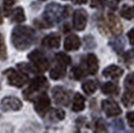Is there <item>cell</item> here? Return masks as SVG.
Instances as JSON below:
<instances>
[{"label":"cell","mask_w":134,"mask_h":133,"mask_svg":"<svg viewBox=\"0 0 134 133\" xmlns=\"http://www.w3.org/2000/svg\"><path fill=\"white\" fill-rule=\"evenodd\" d=\"M36 33L34 29L27 26H17L13 29L11 35L12 43L18 50H26L33 44Z\"/></svg>","instance_id":"1"},{"label":"cell","mask_w":134,"mask_h":133,"mask_svg":"<svg viewBox=\"0 0 134 133\" xmlns=\"http://www.w3.org/2000/svg\"><path fill=\"white\" fill-rule=\"evenodd\" d=\"M70 10L69 7H63L61 8L60 6L56 3L49 4L47 6L45 10L44 19L50 24L51 26L53 25L52 22H58L61 17L68 16V11Z\"/></svg>","instance_id":"2"},{"label":"cell","mask_w":134,"mask_h":133,"mask_svg":"<svg viewBox=\"0 0 134 133\" xmlns=\"http://www.w3.org/2000/svg\"><path fill=\"white\" fill-rule=\"evenodd\" d=\"M47 87H48V81H47L46 77L37 76L30 82L27 89H25L23 91V95H24L25 99L32 100V96L34 94H36L37 92H40V91H44Z\"/></svg>","instance_id":"3"},{"label":"cell","mask_w":134,"mask_h":133,"mask_svg":"<svg viewBox=\"0 0 134 133\" xmlns=\"http://www.w3.org/2000/svg\"><path fill=\"white\" fill-rule=\"evenodd\" d=\"M28 59L32 62L38 72H45L49 68V60L44 53L39 49L33 50L28 54Z\"/></svg>","instance_id":"4"},{"label":"cell","mask_w":134,"mask_h":133,"mask_svg":"<svg viewBox=\"0 0 134 133\" xmlns=\"http://www.w3.org/2000/svg\"><path fill=\"white\" fill-rule=\"evenodd\" d=\"M3 74L7 78L8 83L15 86V87H22L23 85H25V83L27 82V79L25 78V74H20L19 72H17L15 69L13 68H8L7 70H5Z\"/></svg>","instance_id":"5"},{"label":"cell","mask_w":134,"mask_h":133,"mask_svg":"<svg viewBox=\"0 0 134 133\" xmlns=\"http://www.w3.org/2000/svg\"><path fill=\"white\" fill-rule=\"evenodd\" d=\"M50 104L51 101L49 96L44 92H42L39 95H37V97L34 100V109L40 115H45L46 112L50 108Z\"/></svg>","instance_id":"6"},{"label":"cell","mask_w":134,"mask_h":133,"mask_svg":"<svg viewBox=\"0 0 134 133\" xmlns=\"http://www.w3.org/2000/svg\"><path fill=\"white\" fill-rule=\"evenodd\" d=\"M22 102L19 98L15 96H7L1 100L0 102V108L1 110L7 112V111H18L22 108Z\"/></svg>","instance_id":"7"},{"label":"cell","mask_w":134,"mask_h":133,"mask_svg":"<svg viewBox=\"0 0 134 133\" xmlns=\"http://www.w3.org/2000/svg\"><path fill=\"white\" fill-rule=\"evenodd\" d=\"M52 96L53 99L56 102V104L66 106L69 103L70 100V94L66 89H64L61 86H56L52 90Z\"/></svg>","instance_id":"8"},{"label":"cell","mask_w":134,"mask_h":133,"mask_svg":"<svg viewBox=\"0 0 134 133\" xmlns=\"http://www.w3.org/2000/svg\"><path fill=\"white\" fill-rule=\"evenodd\" d=\"M87 24V12L84 9H77L73 14V25L78 31H82Z\"/></svg>","instance_id":"9"},{"label":"cell","mask_w":134,"mask_h":133,"mask_svg":"<svg viewBox=\"0 0 134 133\" xmlns=\"http://www.w3.org/2000/svg\"><path fill=\"white\" fill-rule=\"evenodd\" d=\"M102 109L108 117H114L121 114V109L117 103L113 100H103L102 101Z\"/></svg>","instance_id":"10"},{"label":"cell","mask_w":134,"mask_h":133,"mask_svg":"<svg viewBox=\"0 0 134 133\" xmlns=\"http://www.w3.org/2000/svg\"><path fill=\"white\" fill-rule=\"evenodd\" d=\"M42 45L49 48V49H56L60 46V36L57 33H50L46 35L42 40Z\"/></svg>","instance_id":"11"},{"label":"cell","mask_w":134,"mask_h":133,"mask_svg":"<svg viewBox=\"0 0 134 133\" xmlns=\"http://www.w3.org/2000/svg\"><path fill=\"white\" fill-rule=\"evenodd\" d=\"M80 45H81V41L76 35H69L64 41V48L67 51H74V50L79 49Z\"/></svg>","instance_id":"12"},{"label":"cell","mask_w":134,"mask_h":133,"mask_svg":"<svg viewBox=\"0 0 134 133\" xmlns=\"http://www.w3.org/2000/svg\"><path fill=\"white\" fill-rule=\"evenodd\" d=\"M108 24L109 27L111 29V31L116 35L122 33V24L120 22V20L115 16L113 13H109L108 14Z\"/></svg>","instance_id":"13"},{"label":"cell","mask_w":134,"mask_h":133,"mask_svg":"<svg viewBox=\"0 0 134 133\" xmlns=\"http://www.w3.org/2000/svg\"><path fill=\"white\" fill-rule=\"evenodd\" d=\"M85 64H86V69L90 74H96L97 73V71H98V59L94 54L90 53L86 56Z\"/></svg>","instance_id":"14"},{"label":"cell","mask_w":134,"mask_h":133,"mask_svg":"<svg viewBox=\"0 0 134 133\" xmlns=\"http://www.w3.org/2000/svg\"><path fill=\"white\" fill-rule=\"evenodd\" d=\"M103 76L107 78H112V79H118L121 77L123 74V70L120 67L116 66V65H110V66L106 67L103 70Z\"/></svg>","instance_id":"15"},{"label":"cell","mask_w":134,"mask_h":133,"mask_svg":"<svg viewBox=\"0 0 134 133\" xmlns=\"http://www.w3.org/2000/svg\"><path fill=\"white\" fill-rule=\"evenodd\" d=\"M66 66L61 65L59 63H57V65L55 67H53L50 70V77L53 80H59L63 78L66 75Z\"/></svg>","instance_id":"16"},{"label":"cell","mask_w":134,"mask_h":133,"mask_svg":"<svg viewBox=\"0 0 134 133\" xmlns=\"http://www.w3.org/2000/svg\"><path fill=\"white\" fill-rule=\"evenodd\" d=\"M85 108V99L80 93H76L73 99L72 110L74 112H80Z\"/></svg>","instance_id":"17"},{"label":"cell","mask_w":134,"mask_h":133,"mask_svg":"<svg viewBox=\"0 0 134 133\" xmlns=\"http://www.w3.org/2000/svg\"><path fill=\"white\" fill-rule=\"evenodd\" d=\"M102 92L106 95H116L119 92V88L117 85H115L112 82H106L102 85Z\"/></svg>","instance_id":"18"},{"label":"cell","mask_w":134,"mask_h":133,"mask_svg":"<svg viewBox=\"0 0 134 133\" xmlns=\"http://www.w3.org/2000/svg\"><path fill=\"white\" fill-rule=\"evenodd\" d=\"M17 67L19 68L20 72L25 74V75H30V74H35L38 73V70L35 68L33 64H28V63H19L17 64Z\"/></svg>","instance_id":"19"},{"label":"cell","mask_w":134,"mask_h":133,"mask_svg":"<svg viewBox=\"0 0 134 133\" xmlns=\"http://www.w3.org/2000/svg\"><path fill=\"white\" fill-rule=\"evenodd\" d=\"M26 17H25V14H24V10H23L21 7H17L15 8L11 14V20L12 22H23L25 21Z\"/></svg>","instance_id":"20"},{"label":"cell","mask_w":134,"mask_h":133,"mask_svg":"<svg viewBox=\"0 0 134 133\" xmlns=\"http://www.w3.org/2000/svg\"><path fill=\"white\" fill-rule=\"evenodd\" d=\"M55 60L57 63L64 65V66H68L70 63H71V58L70 56L67 55L66 53H63V52H59L55 55Z\"/></svg>","instance_id":"21"},{"label":"cell","mask_w":134,"mask_h":133,"mask_svg":"<svg viewBox=\"0 0 134 133\" xmlns=\"http://www.w3.org/2000/svg\"><path fill=\"white\" fill-rule=\"evenodd\" d=\"M82 89H83V91L86 94H92V93H94L95 91H96V89H97L96 82L93 81V80H87L82 85Z\"/></svg>","instance_id":"22"},{"label":"cell","mask_w":134,"mask_h":133,"mask_svg":"<svg viewBox=\"0 0 134 133\" xmlns=\"http://www.w3.org/2000/svg\"><path fill=\"white\" fill-rule=\"evenodd\" d=\"M120 14H121V16L123 18H125L127 20H130V19L134 18V6L125 5L124 7H122Z\"/></svg>","instance_id":"23"},{"label":"cell","mask_w":134,"mask_h":133,"mask_svg":"<svg viewBox=\"0 0 134 133\" xmlns=\"http://www.w3.org/2000/svg\"><path fill=\"white\" fill-rule=\"evenodd\" d=\"M122 102L123 104L126 107H130L134 104V94L133 91L130 90H126V92L124 93L122 97Z\"/></svg>","instance_id":"24"},{"label":"cell","mask_w":134,"mask_h":133,"mask_svg":"<svg viewBox=\"0 0 134 133\" xmlns=\"http://www.w3.org/2000/svg\"><path fill=\"white\" fill-rule=\"evenodd\" d=\"M85 74H86V72L81 66L74 67L71 70V76H72L73 79H76V80H80Z\"/></svg>","instance_id":"25"},{"label":"cell","mask_w":134,"mask_h":133,"mask_svg":"<svg viewBox=\"0 0 134 133\" xmlns=\"http://www.w3.org/2000/svg\"><path fill=\"white\" fill-rule=\"evenodd\" d=\"M124 86L126 90L134 91V72L128 74L124 80Z\"/></svg>","instance_id":"26"},{"label":"cell","mask_w":134,"mask_h":133,"mask_svg":"<svg viewBox=\"0 0 134 133\" xmlns=\"http://www.w3.org/2000/svg\"><path fill=\"white\" fill-rule=\"evenodd\" d=\"M7 57V50H6L5 42L2 34L0 33V60H5Z\"/></svg>","instance_id":"27"},{"label":"cell","mask_w":134,"mask_h":133,"mask_svg":"<svg viewBox=\"0 0 134 133\" xmlns=\"http://www.w3.org/2000/svg\"><path fill=\"white\" fill-rule=\"evenodd\" d=\"M106 4V0H91V7L92 8H102Z\"/></svg>","instance_id":"28"},{"label":"cell","mask_w":134,"mask_h":133,"mask_svg":"<svg viewBox=\"0 0 134 133\" xmlns=\"http://www.w3.org/2000/svg\"><path fill=\"white\" fill-rule=\"evenodd\" d=\"M15 2H16V0H4V3H3V8H4V10H5L6 12H8L11 9L12 6L15 4Z\"/></svg>","instance_id":"29"},{"label":"cell","mask_w":134,"mask_h":133,"mask_svg":"<svg viewBox=\"0 0 134 133\" xmlns=\"http://www.w3.org/2000/svg\"><path fill=\"white\" fill-rule=\"evenodd\" d=\"M95 131L96 132H106L107 129L102 121H98L95 125Z\"/></svg>","instance_id":"30"},{"label":"cell","mask_w":134,"mask_h":133,"mask_svg":"<svg viewBox=\"0 0 134 133\" xmlns=\"http://www.w3.org/2000/svg\"><path fill=\"white\" fill-rule=\"evenodd\" d=\"M53 113H54V116L56 117L57 120H63L65 117V112L61 109H55L53 111Z\"/></svg>","instance_id":"31"},{"label":"cell","mask_w":134,"mask_h":133,"mask_svg":"<svg viewBox=\"0 0 134 133\" xmlns=\"http://www.w3.org/2000/svg\"><path fill=\"white\" fill-rule=\"evenodd\" d=\"M124 59L130 63L134 62V50H129L128 52H126L124 55Z\"/></svg>","instance_id":"32"},{"label":"cell","mask_w":134,"mask_h":133,"mask_svg":"<svg viewBox=\"0 0 134 133\" xmlns=\"http://www.w3.org/2000/svg\"><path fill=\"white\" fill-rule=\"evenodd\" d=\"M126 117H127V122H128L129 126L130 127H134V111L129 112Z\"/></svg>","instance_id":"33"},{"label":"cell","mask_w":134,"mask_h":133,"mask_svg":"<svg viewBox=\"0 0 134 133\" xmlns=\"http://www.w3.org/2000/svg\"><path fill=\"white\" fill-rule=\"evenodd\" d=\"M128 39H129V42H130V44L133 45L134 46V29H131L130 31L128 32Z\"/></svg>","instance_id":"34"},{"label":"cell","mask_w":134,"mask_h":133,"mask_svg":"<svg viewBox=\"0 0 134 133\" xmlns=\"http://www.w3.org/2000/svg\"><path fill=\"white\" fill-rule=\"evenodd\" d=\"M72 1L75 4H84L87 2V0H72Z\"/></svg>","instance_id":"35"},{"label":"cell","mask_w":134,"mask_h":133,"mask_svg":"<svg viewBox=\"0 0 134 133\" xmlns=\"http://www.w3.org/2000/svg\"><path fill=\"white\" fill-rule=\"evenodd\" d=\"M2 22H3V20H2V17L0 16V24H1Z\"/></svg>","instance_id":"36"},{"label":"cell","mask_w":134,"mask_h":133,"mask_svg":"<svg viewBox=\"0 0 134 133\" xmlns=\"http://www.w3.org/2000/svg\"><path fill=\"white\" fill-rule=\"evenodd\" d=\"M116 1H121V0H116Z\"/></svg>","instance_id":"37"},{"label":"cell","mask_w":134,"mask_h":133,"mask_svg":"<svg viewBox=\"0 0 134 133\" xmlns=\"http://www.w3.org/2000/svg\"><path fill=\"white\" fill-rule=\"evenodd\" d=\"M41 1H45V0H41Z\"/></svg>","instance_id":"38"}]
</instances>
